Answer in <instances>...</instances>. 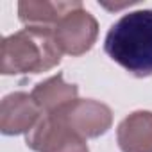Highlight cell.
Here are the masks:
<instances>
[{"label": "cell", "mask_w": 152, "mask_h": 152, "mask_svg": "<svg viewBox=\"0 0 152 152\" xmlns=\"http://www.w3.org/2000/svg\"><path fill=\"white\" fill-rule=\"evenodd\" d=\"M104 50L136 77L152 75V9L132 11L115 22L107 31Z\"/></svg>", "instance_id": "6da1fadb"}, {"label": "cell", "mask_w": 152, "mask_h": 152, "mask_svg": "<svg viewBox=\"0 0 152 152\" xmlns=\"http://www.w3.org/2000/svg\"><path fill=\"white\" fill-rule=\"evenodd\" d=\"M61 54L54 29L25 27L0 43V72L4 75L41 73L57 66Z\"/></svg>", "instance_id": "7a4b0ae2"}, {"label": "cell", "mask_w": 152, "mask_h": 152, "mask_svg": "<svg viewBox=\"0 0 152 152\" xmlns=\"http://www.w3.org/2000/svg\"><path fill=\"white\" fill-rule=\"evenodd\" d=\"M54 115L66 127H70L75 134H79L84 140L102 136L113 124L111 109L106 104L91 99H75L66 106L59 107L57 111H54Z\"/></svg>", "instance_id": "3957f363"}, {"label": "cell", "mask_w": 152, "mask_h": 152, "mask_svg": "<svg viewBox=\"0 0 152 152\" xmlns=\"http://www.w3.org/2000/svg\"><path fill=\"white\" fill-rule=\"evenodd\" d=\"M25 143L36 152H90L86 140L66 127L54 113L39 118L25 136Z\"/></svg>", "instance_id": "277c9868"}, {"label": "cell", "mask_w": 152, "mask_h": 152, "mask_svg": "<svg viewBox=\"0 0 152 152\" xmlns=\"http://www.w3.org/2000/svg\"><path fill=\"white\" fill-rule=\"evenodd\" d=\"M54 36L63 54L83 56L97 41L99 23L93 18V15L79 7V9L68 13L54 27Z\"/></svg>", "instance_id": "5b68a950"}, {"label": "cell", "mask_w": 152, "mask_h": 152, "mask_svg": "<svg viewBox=\"0 0 152 152\" xmlns=\"http://www.w3.org/2000/svg\"><path fill=\"white\" fill-rule=\"evenodd\" d=\"M41 116L43 111L32 95L23 91L11 93L0 104V131L4 134H29Z\"/></svg>", "instance_id": "8992f818"}, {"label": "cell", "mask_w": 152, "mask_h": 152, "mask_svg": "<svg viewBox=\"0 0 152 152\" xmlns=\"http://www.w3.org/2000/svg\"><path fill=\"white\" fill-rule=\"evenodd\" d=\"M116 140L122 152H152V113L134 111L125 116L116 129Z\"/></svg>", "instance_id": "52a82bcc"}, {"label": "cell", "mask_w": 152, "mask_h": 152, "mask_svg": "<svg viewBox=\"0 0 152 152\" xmlns=\"http://www.w3.org/2000/svg\"><path fill=\"white\" fill-rule=\"evenodd\" d=\"M83 7L81 2H20L18 15L27 27H48L57 25L68 13Z\"/></svg>", "instance_id": "ba28073f"}, {"label": "cell", "mask_w": 152, "mask_h": 152, "mask_svg": "<svg viewBox=\"0 0 152 152\" xmlns=\"http://www.w3.org/2000/svg\"><path fill=\"white\" fill-rule=\"evenodd\" d=\"M77 86L75 84H68L64 83L63 75L57 73L54 77L36 84V88L32 90V99L34 102L39 106V109L43 111V115H50L54 111H57L59 107L66 106L68 102L77 99Z\"/></svg>", "instance_id": "9c48e42d"}]
</instances>
